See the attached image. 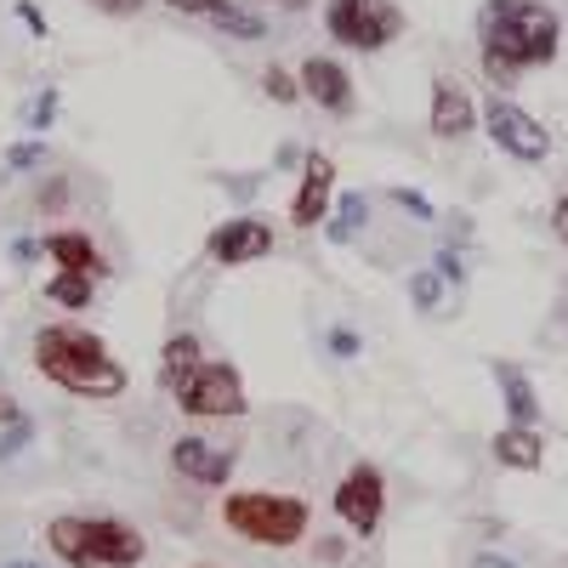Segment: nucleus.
Here are the masks:
<instances>
[{"label": "nucleus", "instance_id": "obj_35", "mask_svg": "<svg viewBox=\"0 0 568 568\" xmlns=\"http://www.w3.org/2000/svg\"><path fill=\"white\" fill-rule=\"evenodd\" d=\"M438 273H444V278H466L460 262H455V251H438Z\"/></svg>", "mask_w": 568, "mask_h": 568}, {"label": "nucleus", "instance_id": "obj_36", "mask_svg": "<svg viewBox=\"0 0 568 568\" xmlns=\"http://www.w3.org/2000/svg\"><path fill=\"white\" fill-rule=\"evenodd\" d=\"M12 256H18V262H34V256H40V240H18Z\"/></svg>", "mask_w": 568, "mask_h": 568}, {"label": "nucleus", "instance_id": "obj_27", "mask_svg": "<svg viewBox=\"0 0 568 568\" xmlns=\"http://www.w3.org/2000/svg\"><path fill=\"white\" fill-rule=\"evenodd\" d=\"M387 200H398L409 216H420V222H433V205H426V194H409V187H393V194Z\"/></svg>", "mask_w": 568, "mask_h": 568}, {"label": "nucleus", "instance_id": "obj_22", "mask_svg": "<svg viewBox=\"0 0 568 568\" xmlns=\"http://www.w3.org/2000/svg\"><path fill=\"white\" fill-rule=\"evenodd\" d=\"M165 7L171 12H182V18H200V23H216L227 7H233V0H165Z\"/></svg>", "mask_w": 568, "mask_h": 568}, {"label": "nucleus", "instance_id": "obj_11", "mask_svg": "<svg viewBox=\"0 0 568 568\" xmlns=\"http://www.w3.org/2000/svg\"><path fill=\"white\" fill-rule=\"evenodd\" d=\"M296 91L313 103V109H324V114H336V120H347L353 109H358V85H353V74H347V63H336V58H324V52H313L302 69H296Z\"/></svg>", "mask_w": 568, "mask_h": 568}, {"label": "nucleus", "instance_id": "obj_8", "mask_svg": "<svg viewBox=\"0 0 568 568\" xmlns=\"http://www.w3.org/2000/svg\"><path fill=\"white\" fill-rule=\"evenodd\" d=\"M336 517L347 524V535L369 540L375 529H382V517H387V478H382V466L375 460H353L347 466V478L336 484Z\"/></svg>", "mask_w": 568, "mask_h": 568}, {"label": "nucleus", "instance_id": "obj_16", "mask_svg": "<svg viewBox=\"0 0 568 568\" xmlns=\"http://www.w3.org/2000/svg\"><path fill=\"white\" fill-rule=\"evenodd\" d=\"M495 460L511 471H540V460H546L540 426H506V433H495Z\"/></svg>", "mask_w": 568, "mask_h": 568}, {"label": "nucleus", "instance_id": "obj_30", "mask_svg": "<svg viewBox=\"0 0 568 568\" xmlns=\"http://www.w3.org/2000/svg\"><path fill=\"white\" fill-rule=\"evenodd\" d=\"M91 7L109 12V18H136L142 7H149V0H91Z\"/></svg>", "mask_w": 568, "mask_h": 568}, {"label": "nucleus", "instance_id": "obj_31", "mask_svg": "<svg viewBox=\"0 0 568 568\" xmlns=\"http://www.w3.org/2000/svg\"><path fill=\"white\" fill-rule=\"evenodd\" d=\"M551 233H557V240L568 245V187H562V194H557V205H551Z\"/></svg>", "mask_w": 568, "mask_h": 568}, {"label": "nucleus", "instance_id": "obj_29", "mask_svg": "<svg viewBox=\"0 0 568 568\" xmlns=\"http://www.w3.org/2000/svg\"><path fill=\"white\" fill-rule=\"evenodd\" d=\"M29 433H34V426H29V420H12V433H7V438H0V460H12V455H18L23 444H29Z\"/></svg>", "mask_w": 568, "mask_h": 568}, {"label": "nucleus", "instance_id": "obj_37", "mask_svg": "<svg viewBox=\"0 0 568 568\" xmlns=\"http://www.w3.org/2000/svg\"><path fill=\"white\" fill-rule=\"evenodd\" d=\"M0 568H45V562H29V557H12V562H0Z\"/></svg>", "mask_w": 568, "mask_h": 568}, {"label": "nucleus", "instance_id": "obj_33", "mask_svg": "<svg viewBox=\"0 0 568 568\" xmlns=\"http://www.w3.org/2000/svg\"><path fill=\"white\" fill-rule=\"evenodd\" d=\"M12 420H23V409H18L12 393H0V426H12Z\"/></svg>", "mask_w": 568, "mask_h": 568}, {"label": "nucleus", "instance_id": "obj_6", "mask_svg": "<svg viewBox=\"0 0 568 568\" xmlns=\"http://www.w3.org/2000/svg\"><path fill=\"white\" fill-rule=\"evenodd\" d=\"M176 409H182V415H194V420H240V415L251 409V398H245V375L233 369L227 358H205V364L182 382Z\"/></svg>", "mask_w": 568, "mask_h": 568}, {"label": "nucleus", "instance_id": "obj_28", "mask_svg": "<svg viewBox=\"0 0 568 568\" xmlns=\"http://www.w3.org/2000/svg\"><path fill=\"white\" fill-rule=\"evenodd\" d=\"M329 353H336V358H353V353H358V329L336 324V329H329Z\"/></svg>", "mask_w": 568, "mask_h": 568}, {"label": "nucleus", "instance_id": "obj_14", "mask_svg": "<svg viewBox=\"0 0 568 568\" xmlns=\"http://www.w3.org/2000/svg\"><path fill=\"white\" fill-rule=\"evenodd\" d=\"M40 251L52 256V273H85V278H103V273H109V262H103L98 240H91V233H80V227H58V233H45Z\"/></svg>", "mask_w": 568, "mask_h": 568}, {"label": "nucleus", "instance_id": "obj_21", "mask_svg": "<svg viewBox=\"0 0 568 568\" xmlns=\"http://www.w3.org/2000/svg\"><path fill=\"white\" fill-rule=\"evenodd\" d=\"M262 91H267L273 103H296V98H302V91H296V74H291V69H278V63L262 69Z\"/></svg>", "mask_w": 568, "mask_h": 568}, {"label": "nucleus", "instance_id": "obj_39", "mask_svg": "<svg viewBox=\"0 0 568 568\" xmlns=\"http://www.w3.org/2000/svg\"><path fill=\"white\" fill-rule=\"evenodd\" d=\"M278 7H302V0H278Z\"/></svg>", "mask_w": 568, "mask_h": 568}, {"label": "nucleus", "instance_id": "obj_25", "mask_svg": "<svg viewBox=\"0 0 568 568\" xmlns=\"http://www.w3.org/2000/svg\"><path fill=\"white\" fill-rule=\"evenodd\" d=\"M58 109H63V98H58V91H40V98H34V109H29V125H34V131H45V125L58 120Z\"/></svg>", "mask_w": 568, "mask_h": 568}, {"label": "nucleus", "instance_id": "obj_18", "mask_svg": "<svg viewBox=\"0 0 568 568\" xmlns=\"http://www.w3.org/2000/svg\"><path fill=\"white\" fill-rule=\"evenodd\" d=\"M45 302L63 307V313H85L91 302H98V278H85V273H52V278H45Z\"/></svg>", "mask_w": 568, "mask_h": 568}, {"label": "nucleus", "instance_id": "obj_3", "mask_svg": "<svg viewBox=\"0 0 568 568\" xmlns=\"http://www.w3.org/2000/svg\"><path fill=\"white\" fill-rule=\"evenodd\" d=\"M45 546H52L58 562L69 568H136L149 557V540H142L136 524L125 517H91V511H63L45 524Z\"/></svg>", "mask_w": 568, "mask_h": 568}, {"label": "nucleus", "instance_id": "obj_12", "mask_svg": "<svg viewBox=\"0 0 568 568\" xmlns=\"http://www.w3.org/2000/svg\"><path fill=\"white\" fill-rule=\"evenodd\" d=\"M329 205H336V160L329 154H307L302 160V182H296V200H291V227H324Z\"/></svg>", "mask_w": 568, "mask_h": 568}, {"label": "nucleus", "instance_id": "obj_17", "mask_svg": "<svg viewBox=\"0 0 568 568\" xmlns=\"http://www.w3.org/2000/svg\"><path fill=\"white\" fill-rule=\"evenodd\" d=\"M495 375H500V393H506V426H540V398H535V387H529V375L524 369H511V364H495Z\"/></svg>", "mask_w": 568, "mask_h": 568}, {"label": "nucleus", "instance_id": "obj_20", "mask_svg": "<svg viewBox=\"0 0 568 568\" xmlns=\"http://www.w3.org/2000/svg\"><path fill=\"white\" fill-rule=\"evenodd\" d=\"M211 29H222V34H233V40H262V34H267V23H262L251 7H227Z\"/></svg>", "mask_w": 568, "mask_h": 568}, {"label": "nucleus", "instance_id": "obj_9", "mask_svg": "<svg viewBox=\"0 0 568 568\" xmlns=\"http://www.w3.org/2000/svg\"><path fill=\"white\" fill-rule=\"evenodd\" d=\"M273 251H278V233H273L267 216H227V222L211 227V240H205V256L216 267H251V262H262Z\"/></svg>", "mask_w": 568, "mask_h": 568}, {"label": "nucleus", "instance_id": "obj_38", "mask_svg": "<svg viewBox=\"0 0 568 568\" xmlns=\"http://www.w3.org/2000/svg\"><path fill=\"white\" fill-rule=\"evenodd\" d=\"M187 568H222V562H187Z\"/></svg>", "mask_w": 568, "mask_h": 568}, {"label": "nucleus", "instance_id": "obj_23", "mask_svg": "<svg viewBox=\"0 0 568 568\" xmlns=\"http://www.w3.org/2000/svg\"><path fill=\"white\" fill-rule=\"evenodd\" d=\"M438 291H444V278H438V273H415V278H409V296H415L426 313L438 307Z\"/></svg>", "mask_w": 568, "mask_h": 568}, {"label": "nucleus", "instance_id": "obj_13", "mask_svg": "<svg viewBox=\"0 0 568 568\" xmlns=\"http://www.w3.org/2000/svg\"><path fill=\"white\" fill-rule=\"evenodd\" d=\"M426 125H433L438 142H460L471 125H478V103H471V91L449 74L433 80V114H426Z\"/></svg>", "mask_w": 568, "mask_h": 568}, {"label": "nucleus", "instance_id": "obj_26", "mask_svg": "<svg viewBox=\"0 0 568 568\" xmlns=\"http://www.w3.org/2000/svg\"><path fill=\"white\" fill-rule=\"evenodd\" d=\"M40 211H69V182H45L40 194H34Z\"/></svg>", "mask_w": 568, "mask_h": 568}, {"label": "nucleus", "instance_id": "obj_10", "mask_svg": "<svg viewBox=\"0 0 568 568\" xmlns=\"http://www.w3.org/2000/svg\"><path fill=\"white\" fill-rule=\"evenodd\" d=\"M240 466V444H211L200 433H182L171 444V471L182 484H200V489H222Z\"/></svg>", "mask_w": 568, "mask_h": 568}, {"label": "nucleus", "instance_id": "obj_19", "mask_svg": "<svg viewBox=\"0 0 568 568\" xmlns=\"http://www.w3.org/2000/svg\"><path fill=\"white\" fill-rule=\"evenodd\" d=\"M364 216H369V200H364V194H336V205H329V216H324V233H329L336 245H347Z\"/></svg>", "mask_w": 568, "mask_h": 568}, {"label": "nucleus", "instance_id": "obj_2", "mask_svg": "<svg viewBox=\"0 0 568 568\" xmlns=\"http://www.w3.org/2000/svg\"><path fill=\"white\" fill-rule=\"evenodd\" d=\"M34 369L52 387H63L74 398H98V404H114L131 387L125 364L103 347V336L98 329H80V324H45L34 336Z\"/></svg>", "mask_w": 568, "mask_h": 568}, {"label": "nucleus", "instance_id": "obj_24", "mask_svg": "<svg viewBox=\"0 0 568 568\" xmlns=\"http://www.w3.org/2000/svg\"><path fill=\"white\" fill-rule=\"evenodd\" d=\"M45 160V142H12V149H7V165L12 171H34Z\"/></svg>", "mask_w": 568, "mask_h": 568}, {"label": "nucleus", "instance_id": "obj_34", "mask_svg": "<svg viewBox=\"0 0 568 568\" xmlns=\"http://www.w3.org/2000/svg\"><path fill=\"white\" fill-rule=\"evenodd\" d=\"M471 568H517V562L500 557V551H478V562H471Z\"/></svg>", "mask_w": 568, "mask_h": 568}, {"label": "nucleus", "instance_id": "obj_1", "mask_svg": "<svg viewBox=\"0 0 568 568\" xmlns=\"http://www.w3.org/2000/svg\"><path fill=\"white\" fill-rule=\"evenodd\" d=\"M557 45H562V23H557L551 7H540V0H489V7L478 12L484 74L495 80L500 98H506V85L524 69L551 63Z\"/></svg>", "mask_w": 568, "mask_h": 568}, {"label": "nucleus", "instance_id": "obj_5", "mask_svg": "<svg viewBox=\"0 0 568 568\" xmlns=\"http://www.w3.org/2000/svg\"><path fill=\"white\" fill-rule=\"evenodd\" d=\"M324 29L347 52H387L404 34V12L393 0H324Z\"/></svg>", "mask_w": 568, "mask_h": 568}, {"label": "nucleus", "instance_id": "obj_32", "mask_svg": "<svg viewBox=\"0 0 568 568\" xmlns=\"http://www.w3.org/2000/svg\"><path fill=\"white\" fill-rule=\"evenodd\" d=\"M18 18L29 23V34H45V18H40V7H34V0H18Z\"/></svg>", "mask_w": 568, "mask_h": 568}, {"label": "nucleus", "instance_id": "obj_15", "mask_svg": "<svg viewBox=\"0 0 568 568\" xmlns=\"http://www.w3.org/2000/svg\"><path fill=\"white\" fill-rule=\"evenodd\" d=\"M205 358H211V353H205V342L194 336V329H176V336L160 347V387L176 398V393H182V382H187V375H194Z\"/></svg>", "mask_w": 568, "mask_h": 568}, {"label": "nucleus", "instance_id": "obj_4", "mask_svg": "<svg viewBox=\"0 0 568 568\" xmlns=\"http://www.w3.org/2000/svg\"><path fill=\"white\" fill-rule=\"evenodd\" d=\"M222 524L262 551H291L313 529V506L302 495H278V489H233L222 500Z\"/></svg>", "mask_w": 568, "mask_h": 568}, {"label": "nucleus", "instance_id": "obj_7", "mask_svg": "<svg viewBox=\"0 0 568 568\" xmlns=\"http://www.w3.org/2000/svg\"><path fill=\"white\" fill-rule=\"evenodd\" d=\"M478 120H484V131L495 136V149L506 154V160H524V165H540L546 154H551V131L524 109V103H511V98H495L478 109Z\"/></svg>", "mask_w": 568, "mask_h": 568}]
</instances>
